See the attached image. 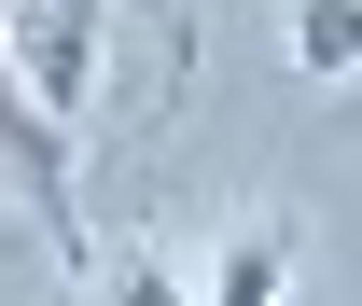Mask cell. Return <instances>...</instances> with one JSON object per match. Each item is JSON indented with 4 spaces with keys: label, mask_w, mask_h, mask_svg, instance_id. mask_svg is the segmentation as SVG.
Listing matches in <instances>:
<instances>
[{
    "label": "cell",
    "mask_w": 362,
    "mask_h": 306,
    "mask_svg": "<svg viewBox=\"0 0 362 306\" xmlns=\"http://www.w3.org/2000/svg\"><path fill=\"white\" fill-rule=\"evenodd\" d=\"M293 293V209H251L223 251L195 264V306H279Z\"/></svg>",
    "instance_id": "obj_3"
},
{
    "label": "cell",
    "mask_w": 362,
    "mask_h": 306,
    "mask_svg": "<svg viewBox=\"0 0 362 306\" xmlns=\"http://www.w3.org/2000/svg\"><path fill=\"white\" fill-rule=\"evenodd\" d=\"M349 56H362V0H293V70L349 84Z\"/></svg>",
    "instance_id": "obj_5"
},
{
    "label": "cell",
    "mask_w": 362,
    "mask_h": 306,
    "mask_svg": "<svg viewBox=\"0 0 362 306\" xmlns=\"http://www.w3.org/2000/svg\"><path fill=\"white\" fill-rule=\"evenodd\" d=\"M0 195L28 209V237H42V251L70 264V278L98 264V223H84V139L56 126V112H42L28 84H14V70H0Z\"/></svg>",
    "instance_id": "obj_1"
},
{
    "label": "cell",
    "mask_w": 362,
    "mask_h": 306,
    "mask_svg": "<svg viewBox=\"0 0 362 306\" xmlns=\"http://www.w3.org/2000/svg\"><path fill=\"white\" fill-rule=\"evenodd\" d=\"M84 293H98V306H195V264L153 251V237H112V251L84 264Z\"/></svg>",
    "instance_id": "obj_4"
},
{
    "label": "cell",
    "mask_w": 362,
    "mask_h": 306,
    "mask_svg": "<svg viewBox=\"0 0 362 306\" xmlns=\"http://www.w3.org/2000/svg\"><path fill=\"white\" fill-rule=\"evenodd\" d=\"M98 42H112V0H0V70L42 98L56 126L98 112Z\"/></svg>",
    "instance_id": "obj_2"
}]
</instances>
